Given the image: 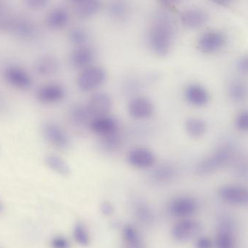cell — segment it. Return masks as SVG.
Instances as JSON below:
<instances>
[{"mask_svg": "<svg viewBox=\"0 0 248 248\" xmlns=\"http://www.w3.org/2000/svg\"><path fill=\"white\" fill-rule=\"evenodd\" d=\"M234 124L239 131L248 134V108L242 109L236 114Z\"/></svg>", "mask_w": 248, "mask_h": 248, "instance_id": "34", "label": "cell"}, {"mask_svg": "<svg viewBox=\"0 0 248 248\" xmlns=\"http://www.w3.org/2000/svg\"><path fill=\"white\" fill-rule=\"evenodd\" d=\"M102 211L106 215H110L113 212V208L111 204L108 202H104L101 206Z\"/></svg>", "mask_w": 248, "mask_h": 248, "instance_id": "40", "label": "cell"}, {"mask_svg": "<svg viewBox=\"0 0 248 248\" xmlns=\"http://www.w3.org/2000/svg\"><path fill=\"white\" fill-rule=\"evenodd\" d=\"M123 248H145L140 232L134 226L125 224L122 231Z\"/></svg>", "mask_w": 248, "mask_h": 248, "instance_id": "22", "label": "cell"}, {"mask_svg": "<svg viewBox=\"0 0 248 248\" xmlns=\"http://www.w3.org/2000/svg\"><path fill=\"white\" fill-rule=\"evenodd\" d=\"M185 127L188 135L194 139L201 138L208 131L206 122L199 117H190L186 119Z\"/></svg>", "mask_w": 248, "mask_h": 248, "instance_id": "27", "label": "cell"}, {"mask_svg": "<svg viewBox=\"0 0 248 248\" xmlns=\"http://www.w3.org/2000/svg\"><path fill=\"white\" fill-rule=\"evenodd\" d=\"M69 118L71 123L78 127H89L90 122L94 119L86 104L73 106L70 109Z\"/></svg>", "mask_w": 248, "mask_h": 248, "instance_id": "23", "label": "cell"}, {"mask_svg": "<svg viewBox=\"0 0 248 248\" xmlns=\"http://www.w3.org/2000/svg\"><path fill=\"white\" fill-rule=\"evenodd\" d=\"M201 224L192 218L179 219L171 229V236L178 243H186L198 237Z\"/></svg>", "mask_w": 248, "mask_h": 248, "instance_id": "10", "label": "cell"}, {"mask_svg": "<svg viewBox=\"0 0 248 248\" xmlns=\"http://www.w3.org/2000/svg\"><path fill=\"white\" fill-rule=\"evenodd\" d=\"M177 174L176 166L170 163H163L153 169L150 174V179L157 185H165L173 182Z\"/></svg>", "mask_w": 248, "mask_h": 248, "instance_id": "19", "label": "cell"}, {"mask_svg": "<svg viewBox=\"0 0 248 248\" xmlns=\"http://www.w3.org/2000/svg\"><path fill=\"white\" fill-rule=\"evenodd\" d=\"M106 78L107 74L103 67L92 65L81 70L77 77V86L81 91L90 93L100 88Z\"/></svg>", "mask_w": 248, "mask_h": 248, "instance_id": "5", "label": "cell"}, {"mask_svg": "<svg viewBox=\"0 0 248 248\" xmlns=\"http://www.w3.org/2000/svg\"><path fill=\"white\" fill-rule=\"evenodd\" d=\"M236 66L239 72L244 75H248V52L238 58Z\"/></svg>", "mask_w": 248, "mask_h": 248, "instance_id": "37", "label": "cell"}, {"mask_svg": "<svg viewBox=\"0 0 248 248\" xmlns=\"http://www.w3.org/2000/svg\"><path fill=\"white\" fill-rule=\"evenodd\" d=\"M70 2L73 3L74 4H78L79 3L82 2V1H85V0H68Z\"/></svg>", "mask_w": 248, "mask_h": 248, "instance_id": "44", "label": "cell"}, {"mask_svg": "<svg viewBox=\"0 0 248 248\" xmlns=\"http://www.w3.org/2000/svg\"><path fill=\"white\" fill-rule=\"evenodd\" d=\"M228 36L221 29H210L198 38L197 47L205 55H215L225 49L228 45Z\"/></svg>", "mask_w": 248, "mask_h": 248, "instance_id": "4", "label": "cell"}, {"mask_svg": "<svg viewBox=\"0 0 248 248\" xmlns=\"http://www.w3.org/2000/svg\"><path fill=\"white\" fill-rule=\"evenodd\" d=\"M214 4L220 7H227V6L231 5L234 0H211Z\"/></svg>", "mask_w": 248, "mask_h": 248, "instance_id": "41", "label": "cell"}, {"mask_svg": "<svg viewBox=\"0 0 248 248\" xmlns=\"http://www.w3.org/2000/svg\"><path fill=\"white\" fill-rule=\"evenodd\" d=\"M134 215L139 221L149 225L154 221V213L150 205L140 198H135L132 202Z\"/></svg>", "mask_w": 248, "mask_h": 248, "instance_id": "24", "label": "cell"}, {"mask_svg": "<svg viewBox=\"0 0 248 248\" xmlns=\"http://www.w3.org/2000/svg\"><path fill=\"white\" fill-rule=\"evenodd\" d=\"M235 237L228 224L221 226L214 240L215 248H236Z\"/></svg>", "mask_w": 248, "mask_h": 248, "instance_id": "26", "label": "cell"}, {"mask_svg": "<svg viewBox=\"0 0 248 248\" xmlns=\"http://www.w3.org/2000/svg\"><path fill=\"white\" fill-rule=\"evenodd\" d=\"M2 205H1V202H0V212H1V211H2Z\"/></svg>", "mask_w": 248, "mask_h": 248, "instance_id": "45", "label": "cell"}, {"mask_svg": "<svg viewBox=\"0 0 248 248\" xmlns=\"http://www.w3.org/2000/svg\"><path fill=\"white\" fill-rule=\"evenodd\" d=\"M86 105L93 117H97L109 114L113 107V100L108 93H96Z\"/></svg>", "mask_w": 248, "mask_h": 248, "instance_id": "17", "label": "cell"}, {"mask_svg": "<svg viewBox=\"0 0 248 248\" xmlns=\"http://www.w3.org/2000/svg\"><path fill=\"white\" fill-rule=\"evenodd\" d=\"M0 32L21 40L31 41L37 36L38 27L30 17L9 11L0 18Z\"/></svg>", "mask_w": 248, "mask_h": 248, "instance_id": "2", "label": "cell"}, {"mask_svg": "<svg viewBox=\"0 0 248 248\" xmlns=\"http://www.w3.org/2000/svg\"><path fill=\"white\" fill-rule=\"evenodd\" d=\"M159 1L163 5L169 6L174 4L175 2L179 1V0H159Z\"/></svg>", "mask_w": 248, "mask_h": 248, "instance_id": "43", "label": "cell"}, {"mask_svg": "<svg viewBox=\"0 0 248 248\" xmlns=\"http://www.w3.org/2000/svg\"><path fill=\"white\" fill-rule=\"evenodd\" d=\"M70 15L63 7H55L51 10L45 17V23L51 30H60L68 25Z\"/></svg>", "mask_w": 248, "mask_h": 248, "instance_id": "20", "label": "cell"}, {"mask_svg": "<svg viewBox=\"0 0 248 248\" xmlns=\"http://www.w3.org/2000/svg\"><path fill=\"white\" fill-rule=\"evenodd\" d=\"M154 112V104L147 97L136 96L128 102V114L135 120H147L153 116Z\"/></svg>", "mask_w": 248, "mask_h": 248, "instance_id": "13", "label": "cell"}, {"mask_svg": "<svg viewBox=\"0 0 248 248\" xmlns=\"http://www.w3.org/2000/svg\"><path fill=\"white\" fill-rule=\"evenodd\" d=\"M45 163L51 170L61 176H66L71 173L69 165L61 156L48 155L45 157Z\"/></svg>", "mask_w": 248, "mask_h": 248, "instance_id": "30", "label": "cell"}, {"mask_svg": "<svg viewBox=\"0 0 248 248\" xmlns=\"http://www.w3.org/2000/svg\"><path fill=\"white\" fill-rule=\"evenodd\" d=\"M89 128L99 137H105L121 130L117 119L109 114L94 117L90 122Z\"/></svg>", "mask_w": 248, "mask_h": 248, "instance_id": "16", "label": "cell"}, {"mask_svg": "<svg viewBox=\"0 0 248 248\" xmlns=\"http://www.w3.org/2000/svg\"><path fill=\"white\" fill-rule=\"evenodd\" d=\"M2 78L7 85L20 91L30 90L33 86V78L30 73L16 64H10L3 69Z\"/></svg>", "mask_w": 248, "mask_h": 248, "instance_id": "6", "label": "cell"}, {"mask_svg": "<svg viewBox=\"0 0 248 248\" xmlns=\"http://www.w3.org/2000/svg\"><path fill=\"white\" fill-rule=\"evenodd\" d=\"M49 2L50 0H23L25 7L33 11L44 10L49 5Z\"/></svg>", "mask_w": 248, "mask_h": 248, "instance_id": "35", "label": "cell"}, {"mask_svg": "<svg viewBox=\"0 0 248 248\" xmlns=\"http://www.w3.org/2000/svg\"><path fill=\"white\" fill-rule=\"evenodd\" d=\"M44 138L58 150H67L71 146V140L65 130L53 122H45L42 125Z\"/></svg>", "mask_w": 248, "mask_h": 248, "instance_id": "9", "label": "cell"}, {"mask_svg": "<svg viewBox=\"0 0 248 248\" xmlns=\"http://www.w3.org/2000/svg\"><path fill=\"white\" fill-rule=\"evenodd\" d=\"M68 39L70 42L76 46L86 45L89 39L88 33L82 28L76 27L71 29L68 33Z\"/></svg>", "mask_w": 248, "mask_h": 248, "instance_id": "33", "label": "cell"}, {"mask_svg": "<svg viewBox=\"0 0 248 248\" xmlns=\"http://www.w3.org/2000/svg\"><path fill=\"white\" fill-rule=\"evenodd\" d=\"M174 36L175 28L170 16L160 13L156 16L147 34L150 50L157 56H166L171 50Z\"/></svg>", "mask_w": 248, "mask_h": 248, "instance_id": "1", "label": "cell"}, {"mask_svg": "<svg viewBox=\"0 0 248 248\" xmlns=\"http://www.w3.org/2000/svg\"><path fill=\"white\" fill-rule=\"evenodd\" d=\"M102 7L100 0H85L77 4L76 14L81 19H87L97 15Z\"/></svg>", "mask_w": 248, "mask_h": 248, "instance_id": "28", "label": "cell"}, {"mask_svg": "<svg viewBox=\"0 0 248 248\" xmlns=\"http://www.w3.org/2000/svg\"><path fill=\"white\" fill-rule=\"evenodd\" d=\"M234 155L233 147L230 144H221L197 163L195 173L201 176L212 174L230 164Z\"/></svg>", "mask_w": 248, "mask_h": 248, "instance_id": "3", "label": "cell"}, {"mask_svg": "<svg viewBox=\"0 0 248 248\" xmlns=\"http://www.w3.org/2000/svg\"><path fill=\"white\" fill-rule=\"evenodd\" d=\"M36 100L44 105L61 103L66 97V90L62 84L48 83L41 86L35 94Z\"/></svg>", "mask_w": 248, "mask_h": 248, "instance_id": "12", "label": "cell"}, {"mask_svg": "<svg viewBox=\"0 0 248 248\" xmlns=\"http://www.w3.org/2000/svg\"><path fill=\"white\" fill-rule=\"evenodd\" d=\"M94 56L95 55L93 48L87 45H83L76 46L71 52L70 61L74 68L82 70L93 65Z\"/></svg>", "mask_w": 248, "mask_h": 248, "instance_id": "18", "label": "cell"}, {"mask_svg": "<svg viewBox=\"0 0 248 248\" xmlns=\"http://www.w3.org/2000/svg\"><path fill=\"white\" fill-rule=\"evenodd\" d=\"M7 108V103L4 96L0 93V114L5 113Z\"/></svg>", "mask_w": 248, "mask_h": 248, "instance_id": "42", "label": "cell"}, {"mask_svg": "<svg viewBox=\"0 0 248 248\" xmlns=\"http://www.w3.org/2000/svg\"><path fill=\"white\" fill-rule=\"evenodd\" d=\"M59 62L52 55H43L35 62L34 69L41 77H48L54 75L59 70Z\"/></svg>", "mask_w": 248, "mask_h": 248, "instance_id": "21", "label": "cell"}, {"mask_svg": "<svg viewBox=\"0 0 248 248\" xmlns=\"http://www.w3.org/2000/svg\"><path fill=\"white\" fill-rule=\"evenodd\" d=\"M70 246L69 241L64 236L56 235L51 239V248H70Z\"/></svg>", "mask_w": 248, "mask_h": 248, "instance_id": "36", "label": "cell"}, {"mask_svg": "<svg viewBox=\"0 0 248 248\" xmlns=\"http://www.w3.org/2000/svg\"><path fill=\"white\" fill-rule=\"evenodd\" d=\"M100 138V147L107 153H114L117 151L124 144L123 134L121 132V130Z\"/></svg>", "mask_w": 248, "mask_h": 248, "instance_id": "29", "label": "cell"}, {"mask_svg": "<svg viewBox=\"0 0 248 248\" xmlns=\"http://www.w3.org/2000/svg\"><path fill=\"white\" fill-rule=\"evenodd\" d=\"M198 201L189 195H178L171 198L167 205L169 215L178 219L192 218L198 210Z\"/></svg>", "mask_w": 248, "mask_h": 248, "instance_id": "7", "label": "cell"}, {"mask_svg": "<svg viewBox=\"0 0 248 248\" xmlns=\"http://www.w3.org/2000/svg\"><path fill=\"white\" fill-rule=\"evenodd\" d=\"M184 96L189 105L196 108L207 106L211 99L208 89L198 83L188 84L185 87Z\"/></svg>", "mask_w": 248, "mask_h": 248, "instance_id": "14", "label": "cell"}, {"mask_svg": "<svg viewBox=\"0 0 248 248\" xmlns=\"http://www.w3.org/2000/svg\"><path fill=\"white\" fill-rule=\"evenodd\" d=\"M109 14L117 20L126 17L128 13V4L125 0H112L108 4Z\"/></svg>", "mask_w": 248, "mask_h": 248, "instance_id": "32", "label": "cell"}, {"mask_svg": "<svg viewBox=\"0 0 248 248\" xmlns=\"http://www.w3.org/2000/svg\"><path fill=\"white\" fill-rule=\"evenodd\" d=\"M221 201L234 206H248V187L236 184L223 185L218 191Z\"/></svg>", "mask_w": 248, "mask_h": 248, "instance_id": "8", "label": "cell"}, {"mask_svg": "<svg viewBox=\"0 0 248 248\" xmlns=\"http://www.w3.org/2000/svg\"><path fill=\"white\" fill-rule=\"evenodd\" d=\"M126 160L130 166L142 170L152 169L157 162L155 153L144 147H135L131 149L127 153Z\"/></svg>", "mask_w": 248, "mask_h": 248, "instance_id": "11", "label": "cell"}, {"mask_svg": "<svg viewBox=\"0 0 248 248\" xmlns=\"http://www.w3.org/2000/svg\"><path fill=\"white\" fill-rule=\"evenodd\" d=\"M196 248H213L214 247V242L208 237H197L195 241Z\"/></svg>", "mask_w": 248, "mask_h": 248, "instance_id": "38", "label": "cell"}, {"mask_svg": "<svg viewBox=\"0 0 248 248\" xmlns=\"http://www.w3.org/2000/svg\"><path fill=\"white\" fill-rule=\"evenodd\" d=\"M227 94L233 103H243L248 98V85L242 80H232L227 87Z\"/></svg>", "mask_w": 248, "mask_h": 248, "instance_id": "25", "label": "cell"}, {"mask_svg": "<svg viewBox=\"0 0 248 248\" xmlns=\"http://www.w3.org/2000/svg\"><path fill=\"white\" fill-rule=\"evenodd\" d=\"M210 16L208 12L201 7H190L181 13L180 20L185 27L190 29H199L207 24Z\"/></svg>", "mask_w": 248, "mask_h": 248, "instance_id": "15", "label": "cell"}, {"mask_svg": "<svg viewBox=\"0 0 248 248\" xmlns=\"http://www.w3.org/2000/svg\"><path fill=\"white\" fill-rule=\"evenodd\" d=\"M10 10L7 0H0V18Z\"/></svg>", "mask_w": 248, "mask_h": 248, "instance_id": "39", "label": "cell"}, {"mask_svg": "<svg viewBox=\"0 0 248 248\" xmlns=\"http://www.w3.org/2000/svg\"><path fill=\"white\" fill-rule=\"evenodd\" d=\"M73 237L77 244L87 247L91 243V237L87 227L82 222H77L73 229Z\"/></svg>", "mask_w": 248, "mask_h": 248, "instance_id": "31", "label": "cell"}]
</instances>
